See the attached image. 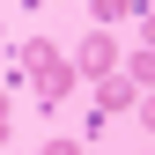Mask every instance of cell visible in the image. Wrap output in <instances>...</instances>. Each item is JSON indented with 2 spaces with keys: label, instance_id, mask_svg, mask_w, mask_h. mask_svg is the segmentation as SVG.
Returning <instances> with one entry per match:
<instances>
[{
  "label": "cell",
  "instance_id": "cell-2",
  "mask_svg": "<svg viewBox=\"0 0 155 155\" xmlns=\"http://www.w3.org/2000/svg\"><path fill=\"white\" fill-rule=\"evenodd\" d=\"M96 111H111V118H126V111H148V89H133L118 67L96 74Z\"/></svg>",
  "mask_w": 155,
  "mask_h": 155
},
{
  "label": "cell",
  "instance_id": "cell-4",
  "mask_svg": "<svg viewBox=\"0 0 155 155\" xmlns=\"http://www.w3.org/2000/svg\"><path fill=\"white\" fill-rule=\"evenodd\" d=\"M45 59H59V45H52V37H22V45H15V67H22V74H37Z\"/></svg>",
  "mask_w": 155,
  "mask_h": 155
},
{
  "label": "cell",
  "instance_id": "cell-1",
  "mask_svg": "<svg viewBox=\"0 0 155 155\" xmlns=\"http://www.w3.org/2000/svg\"><path fill=\"white\" fill-rule=\"evenodd\" d=\"M118 52H126V45H118V37H111V30H96V22H89V37H81V45H74V52H67V67H74V81H96V74H111V67H118Z\"/></svg>",
  "mask_w": 155,
  "mask_h": 155
},
{
  "label": "cell",
  "instance_id": "cell-3",
  "mask_svg": "<svg viewBox=\"0 0 155 155\" xmlns=\"http://www.w3.org/2000/svg\"><path fill=\"white\" fill-rule=\"evenodd\" d=\"M30 81H37V104H67V96H74V67H67V52H59V59H45Z\"/></svg>",
  "mask_w": 155,
  "mask_h": 155
},
{
  "label": "cell",
  "instance_id": "cell-6",
  "mask_svg": "<svg viewBox=\"0 0 155 155\" xmlns=\"http://www.w3.org/2000/svg\"><path fill=\"white\" fill-rule=\"evenodd\" d=\"M37 155H81V140H45Z\"/></svg>",
  "mask_w": 155,
  "mask_h": 155
},
{
  "label": "cell",
  "instance_id": "cell-5",
  "mask_svg": "<svg viewBox=\"0 0 155 155\" xmlns=\"http://www.w3.org/2000/svg\"><path fill=\"white\" fill-rule=\"evenodd\" d=\"M126 15H148V0H96L89 22H96V30H111V22H126Z\"/></svg>",
  "mask_w": 155,
  "mask_h": 155
},
{
  "label": "cell",
  "instance_id": "cell-7",
  "mask_svg": "<svg viewBox=\"0 0 155 155\" xmlns=\"http://www.w3.org/2000/svg\"><path fill=\"white\" fill-rule=\"evenodd\" d=\"M0 140H8V89H0Z\"/></svg>",
  "mask_w": 155,
  "mask_h": 155
}]
</instances>
